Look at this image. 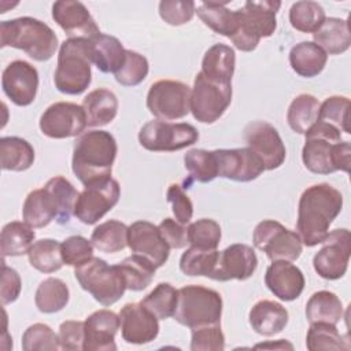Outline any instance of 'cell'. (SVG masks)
Here are the masks:
<instances>
[{
    "label": "cell",
    "instance_id": "1",
    "mask_svg": "<svg viewBox=\"0 0 351 351\" xmlns=\"http://www.w3.org/2000/svg\"><path fill=\"white\" fill-rule=\"evenodd\" d=\"M343 208V195L335 186L322 182L303 191L298 206L296 233L306 247L321 244L329 226Z\"/></svg>",
    "mask_w": 351,
    "mask_h": 351
},
{
    "label": "cell",
    "instance_id": "2",
    "mask_svg": "<svg viewBox=\"0 0 351 351\" xmlns=\"http://www.w3.org/2000/svg\"><path fill=\"white\" fill-rule=\"evenodd\" d=\"M304 136L302 160L308 171L314 174L350 171L351 145L341 140V132L337 128L317 121Z\"/></svg>",
    "mask_w": 351,
    "mask_h": 351
},
{
    "label": "cell",
    "instance_id": "3",
    "mask_svg": "<svg viewBox=\"0 0 351 351\" xmlns=\"http://www.w3.org/2000/svg\"><path fill=\"white\" fill-rule=\"evenodd\" d=\"M118 145L114 136L106 130H89L74 141L71 169L85 185H93L111 178Z\"/></svg>",
    "mask_w": 351,
    "mask_h": 351
},
{
    "label": "cell",
    "instance_id": "4",
    "mask_svg": "<svg viewBox=\"0 0 351 351\" xmlns=\"http://www.w3.org/2000/svg\"><path fill=\"white\" fill-rule=\"evenodd\" d=\"M58 44L55 32L36 18L21 16L0 23V47L22 49L37 62L49 60Z\"/></svg>",
    "mask_w": 351,
    "mask_h": 351
},
{
    "label": "cell",
    "instance_id": "5",
    "mask_svg": "<svg viewBox=\"0 0 351 351\" xmlns=\"http://www.w3.org/2000/svg\"><path fill=\"white\" fill-rule=\"evenodd\" d=\"M92 52L89 38H67L60 44L53 74L56 89L64 95H81L92 81Z\"/></svg>",
    "mask_w": 351,
    "mask_h": 351
},
{
    "label": "cell",
    "instance_id": "6",
    "mask_svg": "<svg viewBox=\"0 0 351 351\" xmlns=\"http://www.w3.org/2000/svg\"><path fill=\"white\" fill-rule=\"evenodd\" d=\"M281 1H245L243 8L236 10L237 29L230 37L234 47L243 52L254 51L261 38L270 37L277 29L276 15Z\"/></svg>",
    "mask_w": 351,
    "mask_h": 351
},
{
    "label": "cell",
    "instance_id": "7",
    "mask_svg": "<svg viewBox=\"0 0 351 351\" xmlns=\"http://www.w3.org/2000/svg\"><path fill=\"white\" fill-rule=\"evenodd\" d=\"M222 298L219 292L202 285H185L178 289L174 319L189 328L221 324Z\"/></svg>",
    "mask_w": 351,
    "mask_h": 351
},
{
    "label": "cell",
    "instance_id": "8",
    "mask_svg": "<svg viewBox=\"0 0 351 351\" xmlns=\"http://www.w3.org/2000/svg\"><path fill=\"white\" fill-rule=\"evenodd\" d=\"M74 276L81 288L89 292L103 306L117 303L128 289L118 266H110L104 259L97 256L77 266Z\"/></svg>",
    "mask_w": 351,
    "mask_h": 351
},
{
    "label": "cell",
    "instance_id": "9",
    "mask_svg": "<svg viewBox=\"0 0 351 351\" xmlns=\"http://www.w3.org/2000/svg\"><path fill=\"white\" fill-rule=\"evenodd\" d=\"M199 140V132L191 123H171L160 119L147 122L138 132V143L152 152H173Z\"/></svg>",
    "mask_w": 351,
    "mask_h": 351
},
{
    "label": "cell",
    "instance_id": "10",
    "mask_svg": "<svg viewBox=\"0 0 351 351\" xmlns=\"http://www.w3.org/2000/svg\"><path fill=\"white\" fill-rule=\"evenodd\" d=\"M147 108L160 121H176L191 111V88L174 80H159L149 86Z\"/></svg>",
    "mask_w": 351,
    "mask_h": 351
},
{
    "label": "cell",
    "instance_id": "11",
    "mask_svg": "<svg viewBox=\"0 0 351 351\" xmlns=\"http://www.w3.org/2000/svg\"><path fill=\"white\" fill-rule=\"evenodd\" d=\"M252 243L258 250L263 251L271 262H293L300 256L303 250L299 234L273 219H263L255 226Z\"/></svg>",
    "mask_w": 351,
    "mask_h": 351
},
{
    "label": "cell",
    "instance_id": "12",
    "mask_svg": "<svg viewBox=\"0 0 351 351\" xmlns=\"http://www.w3.org/2000/svg\"><path fill=\"white\" fill-rule=\"evenodd\" d=\"M232 101V85L218 84L206 78L200 71L191 90V112L202 123L218 121Z\"/></svg>",
    "mask_w": 351,
    "mask_h": 351
},
{
    "label": "cell",
    "instance_id": "13",
    "mask_svg": "<svg viewBox=\"0 0 351 351\" xmlns=\"http://www.w3.org/2000/svg\"><path fill=\"white\" fill-rule=\"evenodd\" d=\"M321 250L313 258L315 273L325 280L341 278L348 267L351 236L347 229H335L321 243Z\"/></svg>",
    "mask_w": 351,
    "mask_h": 351
},
{
    "label": "cell",
    "instance_id": "14",
    "mask_svg": "<svg viewBox=\"0 0 351 351\" xmlns=\"http://www.w3.org/2000/svg\"><path fill=\"white\" fill-rule=\"evenodd\" d=\"M86 123L82 106L70 101L51 104L40 117V130L49 138H69L81 136Z\"/></svg>",
    "mask_w": 351,
    "mask_h": 351
},
{
    "label": "cell",
    "instance_id": "15",
    "mask_svg": "<svg viewBox=\"0 0 351 351\" xmlns=\"http://www.w3.org/2000/svg\"><path fill=\"white\" fill-rule=\"evenodd\" d=\"M119 196L121 186L114 178L85 186L78 195L74 215L82 223L93 225L118 203Z\"/></svg>",
    "mask_w": 351,
    "mask_h": 351
},
{
    "label": "cell",
    "instance_id": "16",
    "mask_svg": "<svg viewBox=\"0 0 351 351\" xmlns=\"http://www.w3.org/2000/svg\"><path fill=\"white\" fill-rule=\"evenodd\" d=\"M244 136L248 148L262 160L265 170L278 169L287 156V149L277 129L266 121H255L245 126Z\"/></svg>",
    "mask_w": 351,
    "mask_h": 351
},
{
    "label": "cell",
    "instance_id": "17",
    "mask_svg": "<svg viewBox=\"0 0 351 351\" xmlns=\"http://www.w3.org/2000/svg\"><path fill=\"white\" fill-rule=\"evenodd\" d=\"M1 88L15 106L26 107L36 99L38 71L26 60H14L3 70Z\"/></svg>",
    "mask_w": 351,
    "mask_h": 351
},
{
    "label": "cell",
    "instance_id": "18",
    "mask_svg": "<svg viewBox=\"0 0 351 351\" xmlns=\"http://www.w3.org/2000/svg\"><path fill=\"white\" fill-rule=\"evenodd\" d=\"M218 177L237 182H250L256 180L263 171L262 160L247 148L215 149Z\"/></svg>",
    "mask_w": 351,
    "mask_h": 351
},
{
    "label": "cell",
    "instance_id": "19",
    "mask_svg": "<svg viewBox=\"0 0 351 351\" xmlns=\"http://www.w3.org/2000/svg\"><path fill=\"white\" fill-rule=\"evenodd\" d=\"M128 247L133 254L147 258L156 269L167 262L170 254L158 226L148 221H136L128 226Z\"/></svg>",
    "mask_w": 351,
    "mask_h": 351
},
{
    "label": "cell",
    "instance_id": "20",
    "mask_svg": "<svg viewBox=\"0 0 351 351\" xmlns=\"http://www.w3.org/2000/svg\"><path fill=\"white\" fill-rule=\"evenodd\" d=\"M121 335L129 344H147L159 335L158 318L141 303H126L119 311Z\"/></svg>",
    "mask_w": 351,
    "mask_h": 351
},
{
    "label": "cell",
    "instance_id": "21",
    "mask_svg": "<svg viewBox=\"0 0 351 351\" xmlns=\"http://www.w3.org/2000/svg\"><path fill=\"white\" fill-rule=\"evenodd\" d=\"M258 258L252 247L247 244H232L219 251L218 262L211 280L230 281L248 280L256 270Z\"/></svg>",
    "mask_w": 351,
    "mask_h": 351
},
{
    "label": "cell",
    "instance_id": "22",
    "mask_svg": "<svg viewBox=\"0 0 351 351\" xmlns=\"http://www.w3.org/2000/svg\"><path fill=\"white\" fill-rule=\"evenodd\" d=\"M52 18L69 38H92L100 34L99 26L81 1H55L52 5Z\"/></svg>",
    "mask_w": 351,
    "mask_h": 351
},
{
    "label": "cell",
    "instance_id": "23",
    "mask_svg": "<svg viewBox=\"0 0 351 351\" xmlns=\"http://www.w3.org/2000/svg\"><path fill=\"white\" fill-rule=\"evenodd\" d=\"M121 326L119 315L110 310H97L85 321V351H115V335Z\"/></svg>",
    "mask_w": 351,
    "mask_h": 351
},
{
    "label": "cell",
    "instance_id": "24",
    "mask_svg": "<svg viewBox=\"0 0 351 351\" xmlns=\"http://www.w3.org/2000/svg\"><path fill=\"white\" fill-rule=\"evenodd\" d=\"M265 284L280 300L292 302L304 289V276L302 270L288 261H273L265 274Z\"/></svg>",
    "mask_w": 351,
    "mask_h": 351
},
{
    "label": "cell",
    "instance_id": "25",
    "mask_svg": "<svg viewBox=\"0 0 351 351\" xmlns=\"http://www.w3.org/2000/svg\"><path fill=\"white\" fill-rule=\"evenodd\" d=\"M251 328L262 336H274L280 333L288 324L287 308L274 300L256 302L248 314Z\"/></svg>",
    "mask_w": 351,
    "mask_h": 351
},
{
    "label": "cell",
    "instance_id": "26",
    "mask_svg": "<svg viewBox=\"0 0 351 351\" xmlns=\"http://www.w3.org/2000/svg\"><path fill=\"white\" fill-rule=\"evenodd\" d=\"M58 204L47 188L32 191L23 202V222L30 225L33 229L48 226L53 219L58 218Z\"/></svg>",
    "mask_w": 351,
    "mask_h": 351
},
{
    "label": "cell",
    "instance_id": "27",
    "mask_svg": "<svg viewBox=\"0 0 351 351\" xmlns=\"http://www.w3.org/2000/svg\"><path fill=\"white\" fill-rule=\"evenodd\" d=\"M234 63L236 53L233 48L226 44H214L203 56L200 73L214 82L232 85Z\"/></svg>",
    "mask_w": 351,
    "mask_h": 351
},
{
    "label": "cell",
    "instance_id": "28",
    "mask_svg": "<svg viewBox=\"0 0 351 351\" xmlns=\"http://www.w3.org/2000/svg\"><path fill=\"white\" fill-rule=\"evenodd\" d=\"M118 99L110 89L99 88L89 92L82 101L88 126L97 128L112 122L118 114Z\"/></svg>",
    "mask_w": 351,
    "mask_h": 351
},
{
    "label": "cell",
    "instance_id": "29",
    "mask_svg": "<svg viewBox=\"0 0 351 351\" xmlns=\"http://www.w3.org/2000/svg\"><path fill=\"white\" fill-rule=\"evenodd\" d=\"M328 55L313 41H302L289 51V64L300 77L313 78L326 66Z\"/></svg>",
    "mask_w": 351,
    "mask_h": 351
},
{
    "label": "cell",
    "instance_id": "30",
    "mask_svg": "<svg viewBox=\"0 0 351 351\" xmlns=\"http://www.w3.org/2000/svg\"><path fill=\"white\" fill-rule=\"evenodd\" d=\"M90 41V52H92V63L101 73H115L125 59L126 49L121 44V41L108 34H97Z\"/></svg>",
    "mask_w": 351,
    "mask_h": 351
},
{
    "label": "cell",
    "instance_id": "31",
    "mask_svg": "<svg viewBox=\"0 0 351 351\" xmlns=\"http://www.w3.org/2000/svg\"><path fill=\"white\" fill-rule=\"evenodd\" d=\"M313 38L326 55H340L351 45V33L348 22L341 18H326L321 27L313 33Z\"/></svg>",
    "mask_w": 351,
    "mask_h": 351
},
{
    "label": "cell",
    "instance_id": "32",
    "mask_svg": "<svg viewBox=\"0 0 351 351\" xmlns=\"http://www.w3.org/2000/svg\"><path fill=\"white\" fill-rule=\"evenodd\" d=\"M34 162V149L29 141L16 136L0 138V165L7 171H25Z\"/></svg>",
    "mask_w": 351,
    "mask_h": 351
},
{
    "label": "cell",
    "instance_id": "33",
    "mask_svg": "<svg viewBox=\"0 0 351 351\" xmlns=\"http://www.w3.org/2000/svg\"><path fill=\"white\" fill-rule=\"evenodd\" d=\"M306 318L313 322H328L336 325L343 318V303L330 291L314 292L306 303Z\"/></svg>",
    "mask_w": 351,
    "mask_h": 351
},
{
    "label": "cell",
    "instance_id": "34",
    "mask_svg": "<svg viewBox=\"0 0 351 351\" xmlns=\"http://www.w3.org/2000/svg\"><path fill=\"white\" fill-rule=\"evenodd\" d=\"M36 239V232L30 225L12 221L3 226L0 236V251L3 258L21 256L29 252Z\"/></svg>",
    "mask_w": 351,
    "mask_h": 351
},
{
    "label": "cell",
    "instance_id": "35",
    "mask_svg": "<svg viewBox=\"0 0 351 351\" xmlns=\"http://www.w3.org/2000/svg\"><path fill=\"white\" fill-rule=\"evenodd\" d=\"M228 3L203 1L196 12L202 22L213 32L230 38L237 29V14L226 7Z\"/></svg>",
    "mask_w": 351,
    "mask_h": 351
},
{
    "label": "cell",
    "instance_id": "36",
    "mask_svg": "<svg viewBox=\"0 0 351 351\" xmlns=\"http://www.w3.org/2000/svg\"><path fill=\"white\" fill-rule=\"evenodd\" d=\"M70 299V291L64 281L48 277L40 282L34 295L36 307L44 314H53L66 307Z\"/></svg>",
    "mask_w": 351,
    "mask_h": 351
},
{
    "label": "cell",
    "instance_id": "37",
    "mask_svg": "<svg viewBox=\"0 0 351 351\" xmlns=\"http://www.w3.org/2000/svg\"><path fill=\"white\" fill-rule=\"evenodd\" d=\"M318 111L319 101L317 97L308 93H302L291 101L287 112V122L295 133L304 134L318 121Z\"/></svg>",
    "mask_w": 351,
    "mask_h": 351
},
{
    "label": "cell",
    "instance_id": "38",
    "mask_svg": "<svg viewBox=\"0 0 351 351\" xmlns=\"http://www.w3.org/2000/svg\"><path fill=\"white\" fill-rule=\"evenodd\" d=\"M90 241L100 252H119L128 247V226L121 221L108 219L93 229Z\"/></svg>",
    "mask_w": 351,
    "mask_h": 351
},
{
    "label": "cell",
    "instance_id": "39",
    "mask_svg": "<svg viewBox=\"0 0 351 351\" xmlns=\"http://www.w3.org/2000/svg\"><path fill=\"white\" fill-rule=\"evenodd\" d=\"M126 288L134 292L145 289L154 280L156 267L144 256L133 254L117 265Z\"/></svg>",
    "mask_w": 351,
    "mask_h": 351
},
{
    "label": "cell",
    "instance_id": "40",
    "mask_svg": "<svg viewBox=\"0 0 351 351\" xmlns=\"http://www.w3.org/2000/svg\"><path fill=\"white\" fill-rule=\"evenodd\" d=\"M29 263L41 273H55L64 265L62 243L53 239H40L33 243L27 252Z\"/></svg>",
    "mask_w": 351,
    "mask_h": 351
},
{
    "label": "cell",
    "instance_id": "41",
    "mask_svg": "<svg viewBox=\"0 0 351 351\" xmlns=\"http://www.w3.org/2000/svg\"><path fill=\"white\" fill-rule=\"evenodd\" d=\"M219 251L191 245L180 258V270L191 277L213 278Z\"/></svg>",
    "mask_w": 351,
    "mask_h": 351
},
{
    "label": "cell",
    "instance_id": "42",
    "mask_svg": "<svg viewBox=\"0 0 351 351\" xmlns=\"http://www.w3.org/2000/svg\"><path fill=\"white\" fill-rule=\"evenodd\" d=\"M306 347L310 351L350 350V341L339 333L336 325L328 322H313L307 330Z\"/></svg>",
    "mask_w": 351,
    "mask_h": 351
},
{
    "label": "cell",
    "instance_id": "43",
    "mask_svg": "<svg viewBox=\"0 0 351 351\" xmlns=\"http://www.w3.org/2000/svg\"><path fill=\"white\" fill-rule=\"evenodd\" d=\"M44 188H47L52 193L58 204L59 214H58L56 222L60 225L67 223L71 215H74L75 203L80 195L78 191L74 188V185L69 180H66L62 176H56L48 180Z\"/></svg>",
    "mask_w": 351,
    "mask_h": 351
},
{
    "label": "cell",
    "instance_id": "44",
    "mask_svg": "<svg viewBox=\"0 0 351 351\" xmlns=\"http://www.w3.org/2000/svg\"><path fill=\"white\" fill-rule=\"evenodd\" d=\"M326 19L325 11L317 1H296L289 10V22L302 33H315Z\"/></svg>",
    "mask_w": 351,
    "mask_h": 351
},
{
    "label": "cell",
    "instance_id": "45",
    "mask_svg": "<svg viewBox=\"0 0 351 351\" xmlns=\"http://www.w3.org/2000/svg\"><path fill=\"white\" fill-rule=\"evenodd\" d=\"M177 300L178 289L169 282H160L140 303L158 319H166L174 315Z\"/></svg>",
    "mask_w": 351,
    "mask_h": 351
},
{
    "label": "cell",
    "instance_id": "46",
    "mask_svg": "<svg viewBox=\"0 0 351 351\" xmlns=\"http://www.w3.org/2000/svg\"><path fill=\"white\" fill-rule=\"evenodd\" d=\"M184 165L192 180L210 182L218 177L214 151L193 148L184 155Z\"/></svg>",
    "mask_w": 351,
    "mask_h": 351
},
{
    "label": "cell",
    "instance_id": "47",
    "mask_svg": "<svg viewBox=\"0 0 351 351\" xmlns=\"http://www.w3.org/2000/svg\"><path fill=\"white\" fill-rule=\"evenodd\" d=\"M350 99L346 96H330L319 104L318 121L337 128L340 132L350 134Z\"/></svg>",
    "mask_w": 351,
    "mask_h": 351
},
{
    "label": "cell",
    "instance_id": "48",
    "mask_svg": "<svg viewBox=\"0 0 351 351\" xmlns=\"http://www.w3.org/2000/svg\"><path fill=\"white\" fill-rule=\"evenodd\" d=\"M149 64L145 56L140 55L136 51L126 49L125 59L121 67L114 73V77L118 84L123 86H136L141 84L148 75Z\"/></svg>",
    "mask_w": 351,
    "mask_h": 351
},
{
    "label": "cell",
    "instance_id": "49",
    "mask_svg": "<svg viewBox=\"0 0 351 351\" xmlns=\"http://www.w3.org/2000/svg\"><path fill=\"white\" fill-rule=\"evenodd\" d=\"M22 348L25 351H56L60 348L59 335L47 324H33L22 335Z\"/></svg>",
    "mask_w": 351,
    "mask_h": 351
},
{
    "label": "cell",
    "instance_id": "50",
    "mask_svg": "<svg viewBox=\"0 0 351 351\" xmlns=\"http://www.w3.org/2000/svg\"><path fill=\"white\" fill-rule=\"evenodd\" d=\"M188 241L193 247L217 250L221 241V226L211 218H202L188 226Z\"/></svg>",
    "mask_w": 351,
    "mask_h": 351
},
{
    "label": "cell",
    "instance_id": "51",
    "mask_svg": "<svg viewBox=\"0 0 351 351\" xmlns=\"http://www.w3.org/2000/svg\"><path fill=\"white\" fill-rule=\"evenodd\" d=\"M225 348V336L221 324L206 325L192 329V351H222Z\"/></svg>",
    "mask_w": 351,
    "mask_h": 351
},
{
    "label": "cell",
    "instance_id": "52",
    "mask_svg": "<svg viewBox=\"0 0 351 351\" xmlns=\"http://www.w3.org/2000/svg\"><path fill=\"white\" fill-rule=\"evenodd\" d=\"M196 12V4L191 0H163L159 3L160 18L171 26L188 23Z\"/></svg>",
    "mask_w": 351,
    "mask_h": 351
},
{
    "label": "cell",
    "instance_id": "53",
    "mask_svg": "<svg viewBox=\"0 0 351 351\" xmlns=\"http://www.w3.org/2000/svg\"><path fill=\"white\" fill-rule=\"evenodd\" d=\"M63 262L69 266H81L93 258V244L82 236H70L62 243Z\"/></svg>",
    "mask_w": 351,
    "mask_h": 351
},
{
    "label": "cell",
    "instance_id": "54",
    "mask_svg": "<svg viewBox=\"0 0 351 351\" xmlns=\"http://www.w3.org/2000/svg\"><path fill=\"white\" fill-rule=\"evenodd\" d=\"M166 199L171 204V211L176 217V221L182 225L189 223L193 215V204L182 186L178 184H171L167 189Z\"/></svg>",
    "mask_w": 351,
    "mask_h": 351
},
{
    "label": "cell",
    "instance_id": "55",
    "mask_svg": "<svg viewBox=\"0 0 351 351\" xmlns=\"http://www.w3.org/2000/svg\"><path fill=\"white\" fill-rule=\"evenodd\" d=\"M85 328L82 321H64L59 326V341L62 350L81 351L84 350Z\"/></svg>",
    "mask_w": 351,
    "mask_h": 351
},
{
    "label": "cell",
    "instance_id": "56",
    "mask_svg": "<svg viewBox=\"0 0 351 351\" xmlns=\"http://www.w3.org/2000/svg\"><path fill=\"white\" fill-rule=\"evenodd\" d=\"M159 233L170 248L181 250L189 244L188 241V226L180 223L173 218H165L158 225Z\"/></svg>",
    "mask_w": 351,
    "mask_h": 351
},
{
    "label": "cell",
    "instance_id": "57",
    "mask_svg": "<svg viewBox=\"0 0 351 351\" xmlns=\"http://www.w3.org/2000/svg\"><path fill=\"white\" fill-rule=\"evenodd\" d=\"M22 288V281L18 274V271L12 267H8L4 263H1V287H0V298H1V304H10L14 303L21 293Z\"/></svg>",
    "mask_w": 351,
    "mask_h": 351
},
{
    "label": "cell",
    "instance_id": "58",
    "mask_svg": "<svg viewBox=\"0 0 351 351\" xmlns=\"http://www.w3.org/2000/svg\"><path fill=\"white\" fill-rule=\"evenodd\" d=\"M254 348H274V350H293V346L291 343H288L287 340L281 339V340H277V341H267V343H261V344H256Z\"/></svg>",
    "mask_w": 351,
    "mask_h": 351
}]
</instances>
